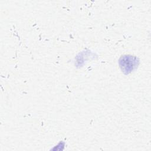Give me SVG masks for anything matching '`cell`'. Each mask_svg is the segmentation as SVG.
Instances as JSON below:
<instances>
[{"label": "cell", "mask_w": 151, "mask_h": 151, "mask_svg": "<svg viewBox=\"0 0 151 151\" xmlns=\"http://www.w3.org/2000/svg\"><path fill=\"white\" fill-rule=\"evenodd\" d=\"M137 58L133 56L126 55L121 58L119 64L122 71L124 73H130L137 65Z\"/></svg>", "instance_id": "1"}]
</instances>
